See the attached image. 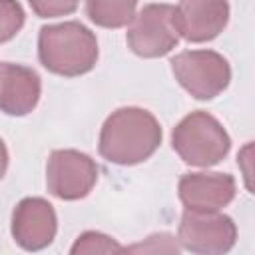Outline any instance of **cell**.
<instances>
[{
	"label": "cell",
	"mask_w": 255,
	"mask_h": 255,
	"mask_svg": "<svg viewBox=\"0 0 255 255\" xmlns=\"http://www.w3.org/2000/svg\"><path fill=\"white\" fill-rule=\"evenodd\" d=\"M26 12L18 0H0V44L12 40L24 26Z\"/></svg>",
	"instance_id": "5bb4252c"
},
{
	"label": "cell",
	"mask_w": 255,
	"mask_h": 255,
	"mask_svg": "<svg viewBox=\"0 0 255 255\" xmlns=\"http://www.w3.org/2000/svg\"><path fill=\"white\" fill-rule=\"evenodd\" d=\"M98 56L96 34L82 22L68 20L40 28L38 58L40 64L56 76L76 78L88 74L96 66Z\"/></svg>",
	"instance_id": "7a4b0ae2"
},
{
	"label": "cell",
	"mask_w": 255,
	"mask_h": 255,
	"mask_svg": "<svg viewBox=\"0 0 255 255\" xmlns=\"http://www.w3.org/2000/svg\"><path fill=\"white\" fill-rule=\"evenodd\" d=\"M10 231L14 241L24 251L46 249L58 231V217L54 205L44 197H24L12 211Z\"/></svg>",
	"instance_id": "ba28073f"
},
{
	"label": "cell",
	"mask_w": 255,
	"mask_h": 255,
	"mask_svg": "<svg viewBox=\"0 0 255 255\" xmlns=\"http://www.w3.org/2000/svg\"><path fill=\"white\" fill-rule=\"evenodd\" d=\"M28 4L38 18H60L74 14L80 0H28Z\"/></svg>",
	"instance_id": "9a60e30c"
},
{
	"label": "cell",
	"mask_w": 255,
	"mask_h": 255,
	"mask_svg": "<svg viewBox=\"0 0 255 255\" xmlns=\"http://www.w3.org/2000/svg\"><path fill=\"white\" fill-rule=\"evenodd\" d=\"M137 0H86V16L102 28H124L135 16Z\"/></svg>",
	"instance_id": "7c38bea8"
},
{
	"label": "cell",
	"mask_w": 255,
	"mask_h": 255,
	"mask_svg": "<svg viewBox=\"0 0 255 255\" xmlns=\"http://www.w3.org/2000/svg\"><path fill=\"white\" fill-rule=\"evenodd\" d=\"M229 22L227 0H179L173 6V26L179 38L201 44L217 38Z\"/></svg>",
	"instance_id": "9c48e42d"
},
{
	"label": "cell",
	"mask_w": 255,
	"mask_h": 255,
	"mask_svg": "<svg viewBox=\"0 0 255 255\" xmlns=\"http://www.w3.org/2000/svg\"><path fill=\"white\" fill-rule=\"evenodd\" d=\"M128 48L139 58H161L179 44V34L173 26V6L165 2L145 4L126 32Z\"/></svg>",
	"instance_id": "5b68a950"
},
{
	"label": "cell",
	"mask_w": 255,
	"mask_h": 255,
	"mask_svg": "<svg viewBox=\"0 0 255 255\" xmlns=\"http://www.w3.org/2000/svg\"><path fill=\"white\" fill-rule=\"evenodd\" d=\"M42 80L36 70L0 62V112L8 116H28L40 102Z\"/></svg>",
	"instance_id": "8fae6325"
},
{
	"label": "cell",
	"mask_w": 255,
	"mask_h": 255,
	"mask_svg": "<svg viewBox=\"0 0 255 255\" xmlns=\"http://www.w3.org/2000/svg\"><path fill=\"white\" fill-rule=\"evenodd\" d=\"M124 251H151V253H179V245L175 241L173 235L169 233H155L149 235L143 243L139 245H131V247H124Z\"/></svg>",
	"instance_id": "2e32d148"
},
{
	"label": "cell",
	"mask_w": 255,
	"mask_h": 255,
	"mask_svg": "<svg viewBox=\"0 0 255 255\" xmlns=\"http://www.w3.org/2000/svg\"><path fill=\"white\" fill-rule=\"evenodd\" d=\"M177 241L183 249L197 255H223L237 241V225L219 209H185L179 221Z\"/></svg>",
	"instance_id": "8992f818"
},
{
	"label": "cell",
	"mask_w": 255,
	"mask_h": 255,
	"mask_svg": "<svg viewBox=\"0 0 255 255\" xmlns=\"http://www.w3.org/2000/svg\"><path fill=\"white\" fill-rule=\"evenodd\" d=\"M171 145L183 163L211 167L225 159L231 149V137L215 116L195 110L173 128Z\"/></svg>",
	"instance_id": "3957f363"
},
{
	"label": "cell",
	"mask_w": 255,
	"mask_h": 255,
	"mask_svg": "<svg viewBox=\"0 0 255 255\" xmlns=\"http://www.w3.org/2000/svg\"><path fill=\"white\" fill-rule=\"evenodd\" d=\"M237 193V183L231 173L193 171L183 173L177 183V195L185 209L215 211L227 207Z\"/></svg>",
	"instance_id": "30bf717a"
},
{
	"label": "cell",
	"mask_w": 255,
	"mask_h": 255,
	"mask_svg": "<svg viewBox=\"0 0 255 255\" xmlns=\"http://www.w3.org/2000/svg\"><path fill=\"white\" fill-rule=\"evenodd\" d=\"M98 163L78 149H54L46 163V187L62 201L84 199L98 181Z\"/></svg>",
	"instance_id": "52a82bcc"
},
{
	"label": "cell",
	"mask_w": 255,
	"mask_h": 255,
	"mask_svg": "<svg viewBox=\"0 0 255 255\" xmlns=\"http://www.w3.org/2000/svg\"><path fill=\"white\" fill-rule=\"evenodd\" d=\"M169 64L179 86L195 100H213L231 82V66L215 50H183Z\"/></svg>",
	"instance_id": "277c9868"
},
{
	"label": "cell",
	"mask_w": 255,
	"mask_h": 255,
	"mask_svg": "<svg viewBox=\"0 0 255 255\" xmlns=\"http://www.w3.org/2000/svg\"><path fill=\"white\" fill-rule=\"evenodd\" d=\"M161 137V126L149 110L126 106L106 118L100 129L98 149L110 163L135 165L155 153Z\"/></svg>",
	"instance_id": "6da1fadb"
},
{
	"label": "cell",
	"mask_w": 255,
	"mask_h": 255,
	"mask_svg": "<svg viewBox=\"0 0 255 255\" xmlns=\"http://www.w3.org/2000/svg\"><path fill=\"white\" fill-rule=\"evenodd\" d=\"M8 147L4 143V139L0 137V179L6 175V169H8Z\"/></svg>",
	"instance_id": "e0dca14e"
},
{
	"label": "cell",
	"mask_w": 255,
	"mask_h": 255,
	"mask_svg": "<svg viewBox=\"0 0 255 255\" xmlns=\"http://www.w3.org/2000/svg\"><path fill=\"white\" fill-rule=\"evenodd\" d=\"M124 247L110 235L100 233V231H84L78 235L76 243L72 245L70 253L72 255H82V253H122Z\"/></svg>",
	"instance_id": "4fadbf2b"
}]
</instances>
